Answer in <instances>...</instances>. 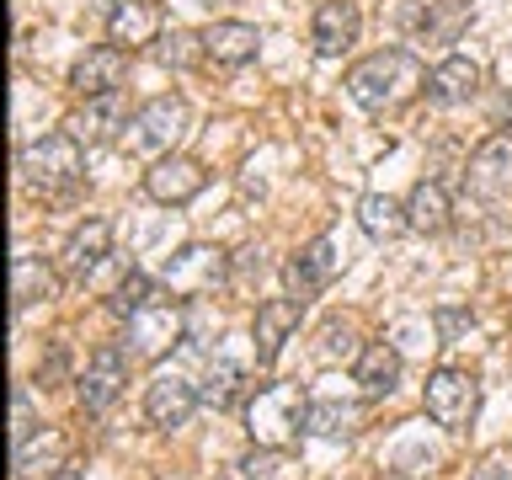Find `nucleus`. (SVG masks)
Returning a JSON list of instances; mask_svg holds the SVG:
<instances>
[{
    "mask_svg": "<svg viewBox=\"0 0 512 480\" xmlns=\"http://www.w3.org/2000/svg\"><path fill=\"white\" fill-rule=\"evenodd\" d=\"M416 91H427V70L411 48H379V54H368L347 70V96L363 112H395Z\"/></svg>",
    "mask_w": 512,
    "mask_h": 480,
    "instance_id": "1",
    "label": "nucleus"
},
{
    "mask_svg": "<svg viewBox=\"0 0 512 480\" xmlns=\"http://www.w3.org/2000/svg\"><path fill=\"white\" fill-rule=\"evenodd\" d=\"M16 166H22V182L38 192V198H64V192H75L80 176H86V144H80L70 128H64V134L27 139L22 155H16Z\"/></svg>",
    "mask_w": 512,
    "mask_h": 480,
    "instance_id": "2",
    "label": "nucleus"
},
{
    "mask_svg": "<svg viewBox=\"0 0 512 480\" xmlns=\"http://www.w3.org/2000/svg\"><path fill=\"white\" fill-rule=\"evenodd\" d=\"M304 411H310V400H304L299 384H262V390L246 400V432H251V443H262V448L299 443Z\"/></svg>",
    "mask_w": 512,
    "mask_h": 480,
    "instance_id": "3",
    "label": "nucleus"
},
{
    "mask_svg": "<svg viewBox=\"0 0 512 480\" xmlns=\"http://www.w3.org/2000/svg\"><path fill=\"white\" fill-rule=\"evenodd\" d=\"M230 272H235V256H224L219 246H208V240H192V246L166 256L160 283H166L171 299H203V294H214V288L230 283Z\"/></svg>",
    "mask_w": 512,
    "mask_h": 480,
    "instance_id": "4",
    "label": "nucleus"
},
{
    "mask_svg": "<svg viewBox=\"0 0 512 480\" xmlns=\"http://www.w3.org/2000/svg\"><path fill=\"white\" fill-rule=\"evenodd\" d=\"M187 128H192V107L182 102V96H155V102H144L139 112H134V123H128V150L134 155H150V160H160V155H176V144L187 139Z\"/></svg>",
    "mask_w": 512,
    "mask_h": 480,
    "instance_id": "5",
    "label": "nucleus"
},
{
    "mask_svg": "<svg viewBox=\"0 0 512 480\" xmlns=\"http://www.w3.org/2000/svg\"><path fill=\"white\" fill-rule=\"evenodd\" d=\"M422 406L443 432H464L480 411V379L470 368H438V374H427V384H422Z\"/></svg>",
    "mask_w": 512,
    "mask_h": 480,
    "instance_id": "6",
    "label": "nucleus"
},
{
    "mask_svg": "<svg viewBox=\"0 0 512 480\" xmlns=\"http://www.w3.org/2000/svg\"><path fill=\"white\" fill-rule=\"evenodd\" d=\"M128 368H134V358H128L123 342H102L86 358V374L75 379V395H80V411L86 416H102L118 406V395L128 390Z\"/></svg>",
    "mask_w": 512,
    "mask_h": 480,
    "instance_id": "7",
    "label": "nucleus"
},
{
    "mask_svg": "<svg viewBox=\"0 0 512 480\" xmlns=\"http://www.w3.org/2000/svg\"><path fill=\"white\" fill-rule=\"evenodd\" d=\"M176 342H187V315H182V304H144L139 315H128L123 347H128V358H134V363L166 358Z\"/></svg>",
    "mask_w": 512,
    "mask_h": 480,
    "instance_id": "8",
    "label": "nucleus"
},
{
    "mask_svg": "<svg viewBox=\"0 0 512 480\" xmlns=\"http://www.w3.org/2000/svg\"><path fill=\"white\" fill-rule=\"evenodd\" d=\"M139 107H128L123 91H102V96H80V107L64 118V128L86 144V150H96V144H112L128 134V123H134Z\"/></svg>",
    "mask_w": 512,
    "mask_h": 480,
    "instance_id": "9",
    "label": "nucleus"
},
{
    "mask_svg": "<svg viewBox=\"0 0 512 480\" xmlns=\"http://www.w3.org/2000/svg\"><path fill=\"white\" fill-rule=\"evenodd\" d=\"M464 187L475 203H512V134H491L486 144H475L470 166H464Z\"/></svg>",
    "mask_w": 512,
    "mask_h": 480,
    "instance_id": "10",
    "label": "nucleus"
},
{
    "mask_svg": "<svg viewBox=\"0 0 512 480\" xmlns=\"http://www.w3.org/2000/svg\"><path fill=\"white\" fill-rule=\"evenodd\" d=\"M203 182H208V171H203V160H192V155H160V160H150V171H144V192H150V203H160V208L192 203L203 192Z\"/></svg>",
    "mask_w": 512,
    "mask_h": 480,
    "instance_id": "11",
    "label": "nucleus"
},
{
    "mask_svg": "<svg viewBox=\"0 0 512 480\" xmlns=\"http://www.w3.org/2000/svg\"><path fill=\"white\" fill-rule=\"evenodd\" d=\"M198 406H203V390L182 374H155L144 384V416H150V427H160V432L187 427Z\"/></svg>",
    "mask_w": 512,
    "mask_h": 480,
    "instance_id": "12",
    "label": "nucleus"
},
{
    "mask_svg": "<svg viewBox=\"0 0 512 480\" xmlns=\"http://www.w3.org/2000/svg\"><path fill=\"white\" fill-rule=\"evenodd\" d=\"M299 320H304V304H299L294 294L256 304V326H251V358H256V368H272V363H278V352H283L288 336L299 331Z\"/></svg>",
    "mask_w": 512,
    "mask_h": 480,
    "instance_id": "13",
    "label": "nucleus"
},
{
    "mask_svg": "<svg viewBox=\"0 0 512 480\" xmlns=\"http://www.w3.org/2000/svg\"><path fill=\"white\" fill-rule=\"evenodd\" d=\"M107 251H112V224L107 219H80L59 246V272L70 283H86L91 272L107 262Z\"/></svg>",
    "mask_w": 512,
    "mask_h": 480,
    "instance_id": "14",
    "label": "nucleus"
},
{
    "mask_svg": "<svg viewBox=\"0 0 512 480\" xmlns=\"http://www.w3.org/2000/svg\"><path fill=\"white\" fill-rule=\"evenodd\" d=\"M336 272H342V256H336V240L331 235H315L310 246H304L294 262L283 267V278H288V294H294L299 304H310L320 288H326Z\"/></svg>",
    "mask_w": 512,
    "mask_h": 480,
    "instance_id": "15",
    "label": "nucleus"
},
{
    "mask_svg": "<svg viewBox=\"0 0 512 480\" xmlns=\"http://www.w3.org/2000/svg\"><path fill=\"white\" fill-rule=\"evenodd\" d=\"M358 27H363V16L352 0H320L315 16H310V43H315V54L320 59H342L352 43H358Z\"/></svg>",
    "mask_w": 512,
    "mask_h": 480,
    "instance_id": "16",
    "label": "nucleus"
},
{
    "mask_svg": "<svg viewBox=\"0 0 512 480\" xmlns=\"http://www.w3.org/2000/svg\"><path fill=\"white\" fill-rule=\"evenodd\" d=\"M256 48H262V32H256L251 22L219 16V22L203 27V59L219 64V70H240V64H251Z\"/></svg>",
    "mask_w": 512,
    "mask_h": 480,
    "instance_id": "17",
    "label": "nucleus"
},
{
    "mask_svg": "<svg viewBox=\"0 0 512 480\" xmlns=\"http://www.w3.org/2000/svg\"><path fill=\"white\" fill-rule=\"evenodd\" d=\"M123 75H128V48L118 43H96L75 59L70 70V86L80 96H102V91H123Z\"/></svg>",
    "mask_w": 512,
    "mask_h": 480,
    "instance_id": "18",
    "label": "nucleus"
},
{
    "mask_svg": "<svg viewBox=\"0 0 512 480\" xmlns=\"http://www.w3.org/2000/svg\"><path fill=\"white\" fill-rule=\"evenodd\" d=\"M470 22H475V6H470V0H422V6L406 16V27H411L422 43H459Z\"/></svg>",
    "mask_w": 512,
    "mask_h": 480,
    "instance_id": "19",
    "label": "nucleus"
},
{
    "mask_svg": "<svg viewBox=\"0 0 512 480\" xmlns=\"http://www.w3.org/2000/svg\"><path fill=\"white\" fill-rule=\"evenodd\" d=\"M107 43L118 48H155L160 43V6L155 0H123L118 11H107Z\"/></svg>",
    "mask_w": 512,
    "mask_h": 480,
    "instance_id": "20",
    "label": "nucleus"
},
{
    "mask_svg": "<svg viewBox=\"0 0 512 480\" xmlns=\"http://www.w3.org/2000/svg\"><path fill=\"white\" fill-rule=\"evenodd\" d=\"M480 64L475 59H464V54H448V59H438L427 70V96L438 107H459V102H470V96L480 91Z\"/></svg>",
    "mask_w": 512,
    "mask_h": 480,
    "instance_id": "21",
    "label": "nucleus"
},
{
    "mask_svg": "<svg viewBox=\"0 0 512 480\" xmlns=\"http://www.w3.org/2000/svg\"><path fill=\"white\" fill-rule=\"evenodd\" d=\"M59 278H64L59 267H48L43 256L22 251V256L11 262V304H16V310H32V304H48V299L59 294Z\"/></svg>",
    "mask_w": 512,
    "mask_h": 480,
    "instance_id": "22",
    "label": "nucleus"
},
{
    "mask_svg": "<svg viewBox=\"0 0 512 480\" xmlns=\"http://www.w3.org/2000/svg\"><path fill=\"white\" fill-rule=\"evenodd\" d=\"M406 224L416 235H443L448 224H454V198H448V187L443 182H416L411 187V198H406Z\"/></svg>",
    "mask_w": 512,
    "mask_h": 480,
    "instance_id": "23",
    "label": "nucleus"
},
{
    "mask_svg": "<svg viewBox=\"0 0 512 480\" xmlns=\"http://www.w3.org/2000/svg\"><path fill=\"white\" fill-rule=\"evenodd\" d=\"M352 379H358V390L368 400H384V395H395V384H400V352L390 342H368L358 352V363H352Z\"/></svg>",
    "mask_w": 512,
    "mask_h": 480,
    "instance_id": "24",
    "label": "nucleus"
},
{
    "mask_svg": "<svg viewBox=\"0 0 512 480\" xmlns=\"http://www.w3.org/2000/svg\"><path fill=\"white\" fill-rule=\"evenodd\" d=\"M363 427V406L342 395H315L310 411H304V432L310 438H352Z\"/></svg>",
    "mask_w": 512,
    "mask_h": 480,
    "instance_id": "25",
    "label": "nucleus"
},
{
    "mask_svg": "<svg viewBox=\"0 0 512 480\" xmlns=\"http://www.w3.org/2000/svg\"><path fill=\"white\" fill-rule=\"evenodd\" d=\"M358 230L368 240H395L400 230H411V224H406V203H395L390 192H363V198H358Z\"/></svg>",
    "mask_w": 512,
    "mask_h": 480,
    "instance_id": "26",
    "label": "nucleus"
},
{
    "mask_svg": "<svg viewBox=\"0 0 512 480\" xmlns=\"http://www.w3.org/2000/svg\"><path fill=\"white\" fill-rule=\"evenodd\" d=\"M64 448H70V438H64V432L59 427H48V432H32V438L22 443V448H16V475H54L59 470V464H70V459H64Z\"/></svg>",
    "mask_w": 512,
    "mask_h": 480,
    "instance_id": "27",
    "label": "nucleus"
},
{
    "mask_svg": "<svg viewBox=\"0 0 512 480\" xmlns=\"http://www.w3.org/2000/svg\"><path fill=\"white\" fill-rule=\"evenodd\" d=\"M358 331H352V320H326L315 336V363L320 368H336V363H358Z\"/></svg>",
    "mask_w": 512,
    "mask_h": 480,
    "instance_id": "28",
    "label": "nucleus"
},
{
    "mask_svg": "<svg viewBox=\"0 0 512 480\" xmlns=\"http://www.w3.org/2000/svg\"><path fill=\"white\" fill-rule=\"evenodd\" d=\"M246 363H235V358H208V379H203V406H235V395L246 390Z\"/></svg>",
    "mask_w": 512,
    "mask_h": 480,
    "instance_id": "29",
    "label": "nucleus"
},
{
    "mask_svg": "<svg viewBox=\"0 0 512 480\" xmlns=\"http://www.w3.org/2000/svg\"><path fill=\"white\" fill-rule=\"evenodd\" d=\"M155 59L166 64V70H192V64L203 59V32H187V27H171V32H160V43H155Z\"/></svg>",
    "mask_w": 512,
    "mask_h": 480,
    "instance_id": "30",
    "label": "nucleus"
},
{
    "mask_svg": "<svg viewBox=\"0 0 512 480\" xmlns=\"http://www.w3.org/2000/svg\"><path fill=\"white\" fill-rule=\"evenodd\" d=\"M144 304H155V278L150 272H139V267H128V278L112 288V315H139Z\"/></svg>",
    "mask_w": 512,
    "mask_h": 480,
    "instance_id": "31",
    "label": "nucleus"
},
{
    "mask_svg": "<svg viewBox=\"0 0 512 480\" xmlns=\"http://www.w3.org/2000/svg\"><path fill=\"white\" fill-rule=\"evenodd\" d=\"M235 470H240V480H288V448H262L256 443Z\"/></svg>",
    "mask_w": 512,
    "mask_h": 480,
    "instance_id": "32",
    "label": "nucleus"
},
{
    "mask_svg": "<svg viewBox=\"0 0 512 480\" xmlns=\"http://www.w3.org/2000/svg\"><path fill=\"white\" fill-rule=\"evenodd\" d=\"M38 384L43 390H54V384H70V347L64 342H54V352L38 363Z\"/></svg>",
    "mask_w": 512,
    "mask_h": 480,
    "instance_id": "33",
    "label": "nucleus"
},
{
    "mask_svg": "<svg viewBox=\"0 0 512 480\" xmlns=\"http://www.w3.org/2000/svg\"><path fill=\"white\" fill-rule=\"evenodd\" d=\"M32 432H38V422H32V395H27V390H16V395H11V443L22 448Z\"/></svg>",
    "mask_w": 512,
    "mask_h": 480,
    "instance_id": "34",
    "label": "nucleus"
},
{
    "mask_svg": "<svg viewBox=\"0 0 512 480\" xmlns=\"http://www.w3.org/2000/svg\"><path fill=\"white\" fill-rule=\"evenodd\" d=\"M470 480H512V470H507V454H486L470 470Z\"/></svg>",
    "mask_w": 512,
    "mask_h": 480,
    "instance_id": "35",
    "label": "nucleus"
},
{
    "mask_svg": "<svg viewBox=\"0 0 512 480\" xmlns=\"http://www.w3.org/2000/svg\"><path fill=\"white\" fill-rule=\"evenodd\" d=\"M496 118H502V128H507V134H512V91L502 96V107H496Z\"/></svg>",
    "mask_w": 512,
    "mask_h": 480,
    "instance_id": "36",
    "label": "nucleus"
},
{
    "mask_svg": "<svg viewBox=\"0 0 512 480\" xmlns=\"http://www.w3.org/2000/svg\"><path fill=\"white\" fill-rule=\"evenodd\" d=\"M48 480H80V470H75V464H59V470L48 475Z\"/></svg>",
    "mask_w": 512,
    "mask_h": 480,
    "instance_id": "37",
    "label": "nucleus"
},
{
    "mask_svg": "<svg viewBox=\"0 0 512 480\" xmlns=\"http://www.w3.org/2000/svg\"><path fill=\"white\" fill-rule=\"evenodd\" d=\"M198 6H208V11H224V6H235V0H198Z\"/></svg>",
    "mask_w": 512,
    "mask_h": 480,
    "instance_id": "38",
    "label": "nucleus"
},
{
    "mask_svg": "<svg viewBox=\"0 0 512 480\" xmlns=\"http://www.w3.org/2000/svg\"><path fill=\"white\" fill-rule=\"evenodd\" d=\"M96 6H102V11H118V6H123V0H96Z\"/></svg>",
    "mask_w": 512,
    "mask_h": 480,
    "instance_id": "39",
    "label": "nucleus"
}]
</instances>
